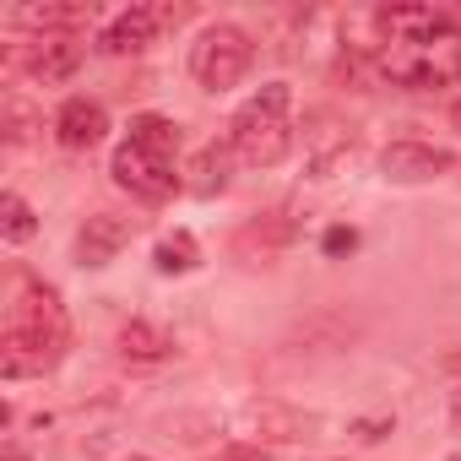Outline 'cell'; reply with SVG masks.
Returning <instances> with one entry per match:
<instances>
[{
  "mask_svg": "<svg viewBox=\"0 0 461 461\" xmlns=\"http://www.w3.org/2000/svg\"><path fill=\"white\" fill-rule=\"evenodd\" d=\"M380 44H375V66L385 82L429 93V87H450L461 82V28L450 12L439 6H385L375 17Z\"/></svg>",
  "mask_w": 461,
  "mask_h": 461,
  "instance_id": "6da1fadb",
  "label": "cell"
},
{
  "mask_svg": "<svg viewBox=\"0 0 461 461\" xmlns=\"http://www.w3.org/2000/svg\"><path fill=\"white\" fill-rule=\"evenodd\" d=\"M288 104H294V93H288L283 82H272V87H261V93L234 114V125H228V147H234L240 163H250V168H272V163L288 158V147H294Z\"/></svg>",
  "mask_w": 461,
  "mask_h": 461,
  "instance_id": "7a4b0ae2",
  "label": "cell"
},
{
  "mask_svg": "<svg viewBox=\"0 0 461 461\" xmlns=\"http://www.w3.org/2000/svg\"><path fill=\"white\" fill-rule=\"evenodd\" d=\"M250 55H256V44H250L245 28L217 23V28H206V33L195 39L190 71H195V82H201L206 93H228V87H240V77L250 71Z\"/></svg>",
  "mask_w": 461,
  "mask_h": 461,
  "instance_id": "3957f363",
  "label": "cell"
},
{
  "mask_svg": "<svg viewBox=\"0 0 461 461\" xmlns=\"http://www.w3.org/2000/svg\"><path fill=\"white\" fill-rule=\"evenodd\" d=\"M109 174H114V185H120V190H131L136 201H168V195H174V185H179L174 163H168V158H158V152H147V147H136L131 136L114 147Z\"/></svg>",
  "mask_w": 461,
  "mask_h": 461,
  "instance_id": "277c9868",
  "label": "cell"
},
{
  "mask_svg": "<svg viewBox=\"0 0 461 461\" xmlns=\"http://www.w3.org/2000/svg\"><path fill=\"white\" fill-rule=\"evenodd\" d=\"M60 348H66V331H44V326L12 321L6 342H0V375H6V380H33V375L55 369Z\"/></svg>",
  "mask_w": 461,
  "mask_h": 461,
  "instance_id": "5b68a950",
  "label": "cell"
},
{
  "mask_svg": "<svg viewBox=\"0 0 461 461\" xmlns=\"http://www.w3.org/2000/svg\"><path fill=\"white\" fill-rule=\"evenodd\" d=\"M185 12L179 6H131V12H120L104 33H98V50L104 55H141L152 39H158V28H168V23H179Z\"/></svg>",
  "mask_w": 461,
  "mask_h": 461,
  "instance_id": "8992f818",
  "label": "cell"
},
{
  "mask_svg": "<svg viewBox=\"0 0 461 461\" xmlns=\"http://www.w3.org/2000/svg\"><path fill=\"white\" fill-rule=\"evenodd\" d=\"M380 168L385 179H402V185H423V179H439L456 168V152L445 147H429V141H391L380 152Z\"/></svg>",
  "mask_w": 461,
  "mask_h": 461,
  "instance_id": "52a82bcc",
  "label": "cell"
},
{
  "mask_svg": "<svg viewBox=\"0 0 461 461\" xmlns=\"http://www.w3.org/2000/svg\"><path fill=\"white\" fill-rule=\"evenodd\" d=\"M131 240H136V217H125V212H93V217L82 222V234H77V256H82L87 267H104V261H114Z\"/></svg>",
  "mask_w": 461,
  "mask_h": 461,
  "instance_id": "ba28073f",
  "label": "cell"
},
{
  "mask_svg": "<svg viewBox=\"0 0 461 461\" xmlns=\"http://www.w3.org/2000/svg\"><path fill=\"white\" fill-rule=\"evenodd\" d=\"M104 131H109V114H104V104H93V98H66L60 114H55V136H60L66 152H87V147H98Z\"/></svg>",
  "mask_w": 461,
  "mask_h": 461,
  "instance_id": "9c48e42d",
  "label": "cell"
},
{
  "mask_svg": "<svg viewBox=\"0 0 461 461\" xmlns=\"http://www.w3.org/2000/svg\"><path fill=\"white\" fill-rule=\"evenodd\" d=\"M28 71L39 77V82H66L77 66H82V39L77 33H44V39H33L28 44Z\"/></svg>",
  "mask_w": 461,
  "mask_h": 461,
  "instance_id": "30bf717a",
  "label": "cell"
},
{
  "mask_svg": "<svg viewBox=\"0 0 461 461\" xmlns=\"http://www.w3.org/2000/svg\"><path fill=\"white\" fill-rule=\"evenodd\" d=\"M288 240H294V222H288L283 212H267V217H256V222H245V228H240L234 250H240L245 261H267V256H277Z\"/></svg>",
  "mask_w": 461,
  "mask_h": 461,
  "instance_id": "8fae6325",
  "label": "cell"
},
{
  "mask_svg": "<svg viewBox=\"0 0 461 461\" xmlns=\"http://www.w3.org/2000/svg\"><path fill=\"white\" fill-rule=\"evenodd\" d=\"M245 423L261 439H304V429H315V418H304L283 402H245Z\"/></svg>",
  "mask_w": 461,
  "mask_h": 461,
  "instance_id": "7c38bea8",
  "label": "cell"
},
{
  "mask_svg": "<svg viewBox=\"0 0 461 461\" xmlns=\"http://www.w3.org/2000/svg\"><path fill=\"white\" fill-rule=\"evenodd\" d=\"M168 353H174V337L163 326H152V321H125L120 326V358H131V364H163Z\"/></svg>",
  "mask_w": 461,
  "mask_h": 461,
  "instance_id": "4fadbf2b",
  "label": "cell"
},
{
  "mask_svg": "<svg viewBox=\"0 0 461 461\" xmlns=\"http://www.w3.org/2000/svg\"><path fill=\"white\" fill-rule=\"evenodd\" d=\"M228 163H234V147H228V141H206L195 158H190V190L195 195H217L222 185H228Z\"/></svg>",
  "mask_w": 461,
  "mask_h": 461,
  "instance_id": "5bb4252c",
  "label": "cell"
},
{
  "mask_svg": "<svg viewBox=\"0 0 461 461\" xmlns=\"http://www.w3.org/2000/svg\"><path fill=\"white\" fill-rule=\"evenodd\" d=\"M12 321H23V326H44V331H66L60 294H55V288H44V283H28V288H23V299H17V310H12Z\"/></svg>",
  "mask_w": 461,
  "mask_h": 461,
  "instance_id": "9a60e30c",
  "label": "cell"
},
{
  "mask_svg": "<svg viewBox=\"0 0 461 461\" xmlns=\"http://www.w3.org/2000/svg\"><path fill=\"white\" fill-rule=\"evenodd\" d=\"M131 141L174 163V152H179V141H185V131H179L174 120H163V114H136V120H131Z\"/></svg>",
  "mask_w": 461,
  "mask_h": 461,
  "instance_id": "2e32d148",
  "label": "cell"
},
{
  "mask_svg": "<svg viewBox=\"0 0 461 461\" xmlns=\"http://www.w3.org/2000/svg\"><path fill=\"white\" fill-rule=\"evenodd\" d=\"M0 234H6L12 245H28V240L39 234V222H33V206H28L17 190H6V195H0Z\"/></svg>",
  "mask_w": 461,
  "mask_h": 461,
  "instance_id": "e0dca14e",
  "label": "cell"
},
{
  "mask_svg": "<svg viewBox=\"0 0 461 461\" xmlns=\"http://www.w3.org/2000/svg\"><path fill=\"white\" fill-rule=\"evenodd\" d=\"M152 261H158V272H168V277H179V272H195V261H201V250H195V240H190V234H168V240H158V250H152Z\"/></svg>",
  "mask_w": 461,
  "mask_h": 461,
  "instance_id": "ac0fdd59",
  "label": "cell"
},
{
  "mask_svg": "<svg viewBox=\"0 0 461 461\" xmlns=\"http://www.w3.org/2000/svg\"><path fill=\"white\" fill-rule=\"evenodd\" d=\"M353 245H358L353 228H331V234H326V256H348Z\"/></svg>",
  "mask_w": 461,
  "mask_h": 461,
  "instance_id": "d6986e66",
  "label": "cell"
},
{
  "mask_svg": "<svg viewBox=\"0 0 461 461\" xmlns=\"http://www.w3.org/2000/svg\"><path fill=\"white\" fill-rule=\"evenodd\" d=\"M222 461H261V456H250V450H234V456H222Z\"/></svg>",
  "mask_w": 461,
  "mask_h": 461,
  "instance_id": "ffe728a7",
  "label": "cell"
},
{
  "mask_svg": "<svg viewBox=\"0 0 461 461\" xmlns=\"http://www.w3.org/2000/svg\"><path fill=\"white\" fill-rule=\"evenodd\" d=\"M450 412H456V423H461V391H456V407H450Z\"/></svg>",
  "mask_w": 461,
  "mask_h": 461,
  "instance_id": "44dd1931",
  "label": "cell"
},
{
  "mask_svg": "<svg viewBox=\"0 0 461 461\" xmlns=\"http://www.w3.org/2000/svg\"><path fill=\"white\" fill-rule=\"evenodd\" d=\"M456 125H461V104H456Z\"/></svg>",
  "mask_w": 461,
  "mask_h": 461,
  "instance_id": "7402d4cb",
  "label": "cell"
},
{
  "mask_svg": "<svg viewBox=\"0 0 461 461\" xmlns=\"http://www.w3.org/2000/svg\"><path fill=\"white\" fill-rule=\"evenodd\" d=\"M131 461H147V456H131Z\"/></svg>",
  "mask_w": 461,
  "mask_h": 461,
  "instance_id": "603a6c76",
  "label": "cell"
}]
</instances>
